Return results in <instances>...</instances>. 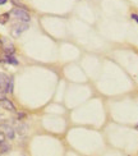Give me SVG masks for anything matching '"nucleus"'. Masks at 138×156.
Here are the masks:
<instances>
[{"label": "nucleus", "instance_id": "f257e3e1", "mask_svg": "<svg viewBox=\"0 0 138 156\" xmlns=\"http://www.w3.org/2000/svg\"><path fill=\"white\" fill-rule=\"evenodd\" d=\"M10 14L17 18L18 21H21V22H30V19H31V16H30V13L23 9V8H14V9H12L10 12Z\"/></svg>", "mask_w": 138, "mask_h": 156}, {"label": "nucleus", "instance_id": "f03ea898", "mask_svg": "<svg viewBox=\"0 0 138 156\" xmlns=\"http://www.w3.org/2000/svg\"><path fill=\"white\" fill-rule=\"evenodd\" d=\"M28 30V24L27 22H19L12 26V30H10V34L13 37H19L21 34H23L24 31Z\"/></svg>", "mask_w": 138, "mask_h": 156}, {"label": "nucleus", "instance_id": "7ed1b4c3", "mask_svg": "<svg viewBox=\"0 0 138 156\" xmlns=\"http://www.w3.org/2000/svg\"><path fill=\"white\" fill-rule=\"evenodd\" d=\"M0 41H2V44H3V50H4V53H6V54H14V51H16L14 45H13L10 41H8L5 37H3Z\"/></svg>", "mask_w": 138, "mask_h": 156}, {"label": "nucleus", "instance_id": "20e7f679", "mask_svg": "<svg viewBox=\"0 0 138 156\" xmlns=\"http://www.w3.org/2000/svg\"><path fill=\"white\" fill-rule=\"evenodd\" d=\"M0 131H2L4 134H5V137L8 138V140H13L14 138V129H13L8 124H3V126H0Z\"/></svg>", "mask_w": 138, "mask_h": 156}, {"label": "nucleus", "instance_id": "39448f33", "mask_svg": "<svg viewBox=\"0 0 138 156\" xmlns=\"http://www.w3.org/2000/svg\"><path fill=\"white\" fill-rule=\"evenodd\" d=\"M0 105H2L3 109L8 110V112H16V106L13 105V102L10 100H8V99H4V100L0 101Z\"/></svg>", "mask_w": 138, "mask_h": 156}, {"label": "nucleus", "instance_id": "423d86ee", "mask_svg": "<svg viewBox=\"0 0 138 156\" xmlns=\"http://www.w3.org/2000/svg\"><path fill=\"white\" fill-rule=\"evenodd\" d=\"M10 150V145L6 144V141H4L3 144H0V154H5Z\"/></svg>", "mask_w": 138, "mask_h": 156}, {"label": "nucleus", "instance_id": "0eeeda50", "mask_svg": "<svg viewBox=\"0 0 138 156\" xmlns=\"http://www.w3.org/2000/svg\"><path fill=\"white\" fill-rule=\"evenodd\" d=\"M9 13H4V14H0V23L2 24H5L6 22L9 21Z\"/></svg>", "mask_w": 138, "mask_h": 156}, {"label": "nucleus", "instance_id": "6e6552de", "mask_svg": "<svg viewBox=\"0 0 138 156\" xmlns=\"http://www.w3.org/2000/svg\"><path fill=\"white\" fill-rule=\"evenodd\" d=\"M13 84H14V81H13V78L10 77V81L8 83V87H6V92H8V94H12L13 92Z\"/></svg>", "mask_w": 138, "mask_h": 156}, {"label": "nucleus", "instance_id": "1a4fd4ad", "mask_svg": "<svg viewBox=\"0 0 138 156\" xmlns=\"http://www.w3.org/2000/svg\"><path fill=\"white\" fill-rule=\"evenodd\" d=\"M5 94H6V91H5V88L0 84V101L2 100H4V99H6V96H5Z\"/></svg>", "mask_w": 138, "mask_h": 156}, {"label": "nucleus", "instance_id": "9d476101", "mask_svg": "<svg viewBox=\"0 0 138 156\" xmlns=\"http://www.w3.org/2000/svg\"><path fill=\"white\" fill-rule=\"evenodd\" d=\"M5 141V134L0 131V144H3V142Z\"/></svg>", "mask_w": 138, "mask_h": 156}, {"label": "nucleus", "instance_id": "9b49d317", "mask_svg": "<svg viewBox=\"0 0 138 156\" xmlns=\"http://www.w3.org/2000/svg\"><path fill=\"white\" fill-rule=\"evenodd\" d=\"M132 18L134 19V21L138 23V14H132Z\"/></svg>", "mask_w": 138, "mask_h": 156}, {"label": "nucleus", "instance_id": "f8f14e48", "mask_svg": "<svg viewBox=\"0 0 138 156\" xmlns=\"http://www.w3.org/2000/svg\"><path fill=\"white\" fill-rule=\"evenodd\" d=\"M6 2H8V0H0V5H4Z\"/></svg>", "mask_w": 138, "mask_h": 156}]
</instances>
